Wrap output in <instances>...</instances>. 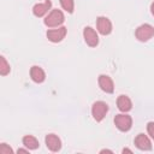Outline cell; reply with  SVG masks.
I'll list each match as a JSON object with an SVG mask.
<instances>
[{
    "label": "cell",
    "mask_w": 154,
    "mask_h": 154,
    "mask_svg": "<svg viewBox=\"0 0 154 154\" xmlns=\"http://www.w3.org/2000/svg\"><path fill=\"white\" fill-rule=\"evenodd\" d=\"M83 37L89 47H96L99 45V36L91 26H85L83 29Z\"/></svg>",
    "instance_id": "cell-6"
},
{
    "label": "cell",
    "mask_w": 154,
    "mask_h": 154,
    "mask_svg": "<svg viewBox=\"0 0 154 154\" xmlns=\"http://www.w3.org/2000/svg\"><path fill=\"white\" fill-rule=\"evenodd\" d=\"M0 153H1V154H12L13 150H12V148H11L10 146H7L6 143H1V144H0Z\"/></svg>",
    "instance_id": "cell-17"
},
{
    "label": "cell",
    "mask_w": 154,
    "mask_h": 154,
    "mask_svg": "<svg viewBox=\"0 0 154 154\" xmlns=\"http://www.w3.org/2000/svg\"><path fill=\"white\" fill-rule=\"evenodd\" d=\"M30 77L35 83H42L46 79V73H45L42 67H40L37 65H34L30 69Z\"/></svg>",
    "instance_id": "cell-12"
},
{
    "label": "cell",
    "mask_w": 154,
    "mask_h": 154,
    "mask_svg": "<svg viewBox=\"0 0 154 154\" xmlns=\"http://www.w3.org/2000/svg\"><path fill=\"white\" fill-rule=\"evenodd\" d=\"M135 146L140 150H150L152 149V142L144 134H138L135 137Z\"/></svg>",
    "instance_id": "cell-10"
},
{
    "label": "cell",
    "mask_w": 154,
    "mask_h": 154,
    "mask_svg": "<svg viewBox=\"0 0 154 154\" xmlns=\"http://www.w3.org/2000/svg\"><path fill=\"white\" fill-rule=\"evenodd\" d=\"M108 112V105L105 101H95L91 106V116L94 120L101 122Z\"/></svg>",
    "instance_id": "cell-3"
},
{
    "label": "cell",
    "mask_w": 154,
    "mask_h": 154,
    "mask_svg": "<svg viewBox=\"0 0 154 154\" xmlns=\"http://www.w3.org/2000/svg\"><path fill=\"white\" fill-rule=\"evenodd\" d=\"M117 107L122 112H129L132 108V102L129 96L126 95H119L117 99Z\"/></svg>",
    "instance_id": "cell-13"
},
{
    "label": "cell",
    "mask_w": 154,
    "mask_h": 154,
    "mask_svg": "<svg viewBox=\"0 0 154 154\" xmlns=\"http://www.w3.org/2000/svg\"><path fill=\"white\" fill-rule=\"evenodd\" d=\"M52 7V1L51 0H46L45 2H40L34 5L32 7V13L35 17H43L46 13H48V11Z\"/></svg>",
    "instance_id": "cell-11"
},
{
    "label": "cell",
    "mask_w": 154,
    "mask_h": 154,
    "mask_svg": "<svg viewBox=\"0 0 154 154\" xmlns=\"http://www.w3.org/2000/svg\"><path fill=\"white\" fill-rule=\"evenodd\" d=\"M150 12H152V14L154 16V1H153L152 5H150Z\"/></svg>",
    "instance_id": "cell-22"
},
{
    "label": "cell",
    "mask_w": 154,
    "mask_h": 154,
    "mask_svg": "<svg viewBox=\"0 0 154 154\" xmlns=\"http://www.w3.org/2000/svg\"><path fill=\"white\" fill-rule=\"evenodd\" d=\"M60 5L67 13H72L75 10V1L73 0H60Z\"/></svg>",
    "instance_id": "cell-16"
},
{
    "label": "cell",
    "mask_w": 154,
    "mask_h": 154,
    "mask_svg": "<svg viewBox=\"0 0 154 154\" xmlns=\"http://www.w3.org/2000/svg\"><path fill=\"white\" fill-rule=\"evenodd\" d=\"M11 71V67H10V64L7 63L6 58L4 55L0 57V75L1 76H6L8 75Z\"/></svg>",
    "instance_id": "cell-15"
},
{
    "label": "cell",
    "mask_w": 154,
    "mask_h": 154,
    "mask_svg": "<svg viewBox=\"0 0 154 154\" xmlns=\"http://www.w3.org/2000/svg\"><path fill=\"white\" fill-rule=\"evenodd\" d=\"M97 83H99V87L101 88L102 91H105L107 94H112L114 91V83L109 76L100 75L97 78Z\"/></svg>",
    "instance_id": "cell-8"
},
{
    "label": "cell",
    "mask_w": 154,
    "mask_h": 154,
    "mask_svg": "<svg viewBox=\"0 0 154 154\" xmlns=\"http://www.w3.org/2000/svg\"><path fill=\"white\" fill-rule=\"evenodd\" d=\"M135 36L138 41L141 42H147L148 40H150L154 36V26L150 24H142L140 25L136 31H135Z\"/></svg>",
    "instance_id": "cell-2"
},
{
    "label": "cell",
    "mask_w": 154,
    "mask_h": 154,
    "mask_svg": "<svg viewBox=\"0 0 154 154\" xmlns=\"http://www.w3.org/2000/svg\"><path fill=\"white\" fill-rule=\"evenodd\" d=\"M96 29L101 35H109L112 32V23L107 17H99L96 19Z\"/></svg>",
    "instance_id": "cell-7"
},
{
    "label": "cell",
    "mask_w": 154,
    "mask_h": 154,
    "mask_svg": "<svg viewBox=\"0 0 154 154\" xmlns=\"http://www.w3.org/2000/svg\"><path fill=\"white\" fill-rule=\"evenodd\" d=\"M100 153H101V154H102V153H111V154H112L113 152H112V150H109V149H101V150H100Z\"/></svg>",
    "instance_id": "cell-20"
},
{
    "label": "cell",
    "mask_w": 154,
    "mask_h": 154,
    "mask_svg": "<svg viewBox=\"0 0 154 154\" xmlns=\"http://www.w3.org/2000/svg\"><path fill=\"white\" fill-rule=\"evenodd\" d=\"M67 34V29L66 26H59L58 29H49L47 30V38L51 41V42H54V43H58L60 41H63V38L66 36Z\"/></svg>",
    "instance_id": "cell-5"
},
{
    "label": "cell",
    "mask_w": 154,
    "mask_h": 154,
    "mask_svg": "<svg viewBox=\"0 0 154 154\" xmlns=\"http://www.w3.org/2000/svg\"><path fill=\"white\" fill-rule=\"evenodd\" d=\"M22 142H23V144H24L29 150H35V149H37V148L40 147V143H38V141H37V138H36L35 136H32V135H25V136L23 137Z\"/></svg>",
    "instance_id": "cell-14"
},
{
    "label": "cell",
    "mask_w": 154,
    "mask_h": 154,
    "mask_svg": "<svg viewBox=\"0 0 154 154\" xmlns=\"http://www.w3.org/2000/svg\"><path fill=\"white\" fill-rule=\"evenodd\" d=\"M29 152V149L26 148V149H23V148H19L18 150H17V153H28Z\"/></svg>",
    "instance_id": "cell-19"
},
{
    "label": "cell",
    "mask_w": 154,
    "mask_h": 154,
    "mask_svg": "<svg viewBox=\"0 0 154 154\" xmlns=\"http://www.w3.org/2000/svg\"><path fill=\"white\" fill-rule=\"evenodd\" d=\"M122 153H130V154H131V153H132V150H131V149H129V148H124V149L122 150Z\"/></svg>",
    "instance_id": "cell-21"
},
{
    "label": "cell",
    "mask_w": 154,
    "mask_h": 154,
    "mask_svg": "<svg viewBox=\"0 0 154 154\" xmlns=\"http://www.w3.org/2000/svg\"><path fill=\"white\" fill-rule=\"evenodd\" d=\"M147 132L148 135L154 140V122H149L147 124Z\"/></svg>",
    "instance_id": "cell-18"
},
{
    "label": "cell",
    "mask_w": 154,
    "mask_h": 154,
    "mask_svg": "<svg viewBox=\"0 0 154 154\" xmlns=\"http://www.w3.org/2000/svg\"><path fill=\"white\" fill-rule=\"evenodd\" d=\"M114 125L117 126L118 130L126 132L131 129L132 126V118L129 114H117L114 117Z\"/></svg>",
    "instance_id": "cell-4"
},
{
    "label": "cell",
    "mask_w": 154,
    "mask_h": 154,
    "mask_svg": "<svg viewBox=\"0 0 154 154\" xmlns=\"http://www.w3.org/2000/svg\"><path fill=\"white\" fill-rule=\"evenodd\" d=\"M64 20H65L64 13H63L60 10L54 8V10H52V11L47 14V17L45 18L43 23H45V25L48 26V28H59V26L64 23Z\"/></svg>",
    "instance_id": "cell-1"
},
{
    "label": "cell",
    "mask_w": 154,
    "mask_h": 154,
    "mask_svg": "<svg viewBox=\"0 0 154 154\" xmlns=\"http://www.w3.org/2000/svg\"><path fill=\"white\" fill-rule=\"evenodd\" d=\"M45 142H46V146L47 148L51 150V152H59L61 149V141L60 138L54 135V134H48L46 137H45Z\"/></svg>",
    "instance_id": "cell-9"
}]
</instances>
